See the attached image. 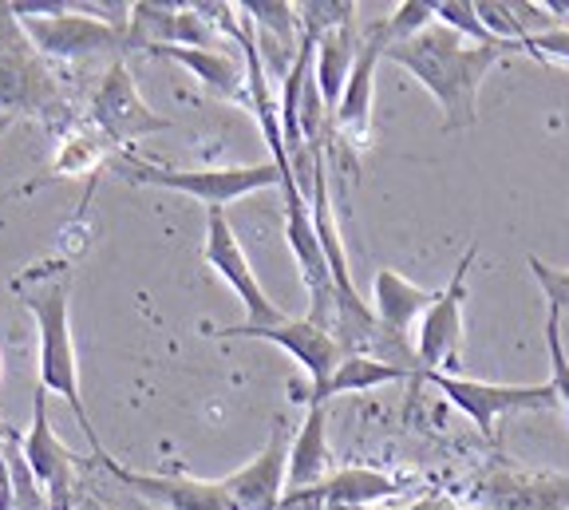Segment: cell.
<instances>
[{
    "mask_svg": "<svg viewBox=\"0 0 569 510\" xmlns=\"http://www.w3.org/2000/svg\"><path fill=\"white\" fill-rule=\"evenodd\" d=\"M88 119L119 147V151L139 143V139H147V134H159V131H170V127H174L170 119L154 116V108H147V99L139 96V83H134L127 60L107 63L103 80H99L96 91H91Z\"/></svg>",
    "mask_w": 569,
    "mask_h": 510,
    "instance_id": "cell-8",
    "label": "cell"
},
{
    "mask_svg": "<svg viewBox=\"0 0 569 510\" xmlns=\"http://www.w3.org/2000/svg\"><path fill=\"white\" fill-rule=\"evenodd\" d=\"M12 123V116H0V134H4V127Z\"/></svg>",
    "mask_w": 569,
    "mask_h": 510,
    "instance_id": "cell-32",
    "label": "cell"
},
{
    "mask_svg": "<svg viewBox=\"0 0 569 510\" xmlns=\"http://www.w3.org/2000/svg\"><path fill=\"white\" fill-rule=\"evenodd\" d=\"M526 56L542 63H569V28L558 24L550 32H542V37H530L526 40Z\"/></svg>",
    "mask_w": 569,
    "mask_h": 510,
    "instance_id": "cell-29",
    "label": "cell"
},
{
    "mask_svg": "<svg viewBox=\"0 0 569 510\" xmlns=\"http://www.w3.org/2000/svg\"><path fill=\"white\" fill-rule=\"evenodd\" d=\"M439 289H423L416 281L400 278L396 269H380L372 281V313L391 337L408 340L411 349H416V340L411 332L419 329V321L427 317V309L436 304Z\"/></svg>",
    "mask_w": 569,
    "mask_h": 510,
    "instance_id": "cell-16",
    "label": "cell"
},
{
    "mask_svg": "<svg viewBox=\"0 0 569 510\" xmlns=\"http://www.w3.org/2000/svg\"><path fill=\"white\" fill-rule=\"evenodd\" d=\"M329 474V403H312L301 431L293 436V448H289V483H284V491H309V487L325 483Z\"/></svg>",
    "mask_w": 569,
    "mask_h": 510,
    "instance_id": "cell-19",
    "label": "cell"
},
{
    "mask_svg": "<svg viewBox=\"0 0 569 510\" xmlns=\"http://www.w3.org/2000/svg\"><path fill=\"white\" fill-rule=\"evenodd\" d=\"M20 304L36 321V332H40V388L48 396H60L71 408L80 431L91 439V451L107 456L103 443H99V431L88 416V403H83L80 392V360H76V340H71V281L68 269L56 273V278L40 281V286H28L20 293Z\"/></svg>",
    "mask_w": 569,
    "mask_h": 510,
    "instance_id": "cell-2",
    "label": "cell"
},
{
    "mask_svg": "<svg viewBox=\"0 0 569 510\" xmlns=\"http://www.w3.org/2000/svg\"><path fill=\"white\" fill-rule=\"evenodd\" d=\"M178 9L182 4H151L139 0L131 4V24H127V52H147L174 44L178 37Z\"/></svg>",
    "mask_w": 569,
    "mask_h": 510,
    "instance_id": "cell-23",
    "label": "cell"
},
{
    "mask_svg": "<svg viewBox=\"0 0 569 510\" xmlns=\"http://www.w3.org/2000/svg\"><path fill=\"white\" fill-rule=\"evenodd\" d=\"M28 32V40L36 44V52L44 56L48 63H80V60H96V56H111V60H123L127 52V32L103 24V20L88 17L71 4L63 17H48V20H20Z\"/></svg>",
    "mask_w": 569,
    "mask_h": 510,
    "instance_id": "cell-9",
    "label": "cell"
},
{
    "mask_svg": "<svg viewBox=\"0 0 569 510\" xmlns=\"http://www.w3.org/2000/svg\"><path fill=\"white\" fill-rule=\"evenodd\" d=\"M151 56L159 60H174L182 63L206 91H213L218 99H233V103H246L249 108V72L233 60L222 48H187V44H167L154 48Z\"/></svg>",
    "mask_w": 569,
    "mask_h": 510,
    "instance_id": "cell-17",
    "label": "cell"
},
{
    "mask_svg": "<svg viewBox=\"0 0 569 510\" xmlns=\"http://www.w3.org/2000/svg\"><path fill=\"white\" fill-rule=\"evenodd\" d=\"M419 380V372L411 368H400V364H388V360H376V357H345L340 368L332 372V380L320 388L317 396L309 400L312 403H329L332 396H352V392H376L383 384H400V380Z\"/></svg>",
    "mask_w": 569,
    "mask_h": 510,
    "instance_id": "cell-22",
    "label": "cell"
},
{
    "mask_svg": "<svg viewBox=\"0 0 569 510\" xmlns=\"http://www.w3.org/2000/svg\"><path fill=\"white\" fill-rule=\"evenodd\" d=\"M289 448H293V431H289V420L277 416L266 448L249 459L246 467H238V471L222 479V491L233 510H277L281 507L284 483H289Z\"/></svg>",
    "mask_w": 569,
    "mask_h": 510,
    "instance_id": "cell-13",
    "label": "cell"
},
{
    "mask_svg": "<svg viewBox=\"0 0 569 510\" xmlns=\"http://www.w3.org/2000/svg\"><path fill=\"white\" fill-rule=\"evenodd\" d=\"M356 56H360V32H356V20L345 28H332L317 40V60H312V80L320 88L325 108L337 116L340 96L348 88V76L356 68Z\"/></svg>",
    "mask_w": 569,
    "mask_h": 510,
    "instance_id": "cell-21",
    "label": "cell"
},
{
    "mask_svg": "<svg viewBox=\"0 0 569 510\" xmlns=\"http://www.w3.org/2000/svg\"><path fill=\"white\" fill-rule=\"evenodd\" d=\"M526 266H530L533 281H538V289H542L546 297V309L550 313H569V269H558V266H546L538 253H530L526 258Z\"/></svg>",
    "mask_w": 569,
    "mask_h": 510,
    "instance_id": "cell-28",
    "label": "cell"
},
{
    "mask_svg": "<svg viewBox=\"0 0 569 510\" xmlns=\"http://www.w3.org/2000/svg\"><path fill=\"white\" fill-rule=\"evenodd\" d=\"M119 174L127 182H139V187H162L178 190V194L194 198L206 210H226L230 202L246 194H258V190L281 187L284 174L277 170L273 159L253 162V167H159V162L134 159L123 154L119 159Z\"/></svg>",
    "mask_w": 569,
    "mask_h": 510,
    "instance_id": "cell-4",
    "label": "cell"
},
{
    "mask_svg": "<svg viewBox=\"0 0 569 510\" xmlns=\"http://www.w3.org/2000/svg\"><path fill=\"white\" fill-rule=\"evenodd\" d=\"M0 377H4V352H0Z\"/></svg>",
    "mask_w": 569,
    "mask_h": 510,
    "instance_id": "cell-33",
    "label": "cell"
},
{
    "mask_svg": "<svg viewBox=\"0 0 569 510\" xmlns=\"http://www.w3.org/2000/svg\"><path fill=\"white\" fill-rule=\"evenodd\" d=\"M383 24H388V44L391 40H411L436 24V4L431 0H403L383 17Z\"/></svg>",
    "mask_w": 569,
    "mask_h": 510,
    "instance_id": "cell-27",
    "label": "cell"
},
{
    "mask_svg": "<svg viewBox=\"0 0 569 510\" xmlns=\"http://www.w3.org/2000/svg\"><path fill=\"white\" fill-rule=\"evenodd\" d=\"M383 510H479V507H462V502L443 499V494H419V499L400 502V507H383Z\"/></svg>",
    "mask_w": 569,
    "mask_h": 510,
    "instance_id": "cell-30",
    "label": "cell"
},
{
    "mask_svg": "<svg viewBox=\"0 0 569 510\" xmlns=\"http://www.w3.org/2000/svg\"><path fill=\"white\" fill-rule=\"evenodd\" d=\"M0 116H36L48 123L63 119L60 83L28 40L12 0H0Z\"/></svg>",
    "mask_w": 569,
    "mask_h": 510,
    "instance_id": "cell-3",
    "label": "cell"
},
{
    "mask_svg": "<svg viewBox=\"0 0 569 510\" xmlns=\"http://www.w3.org/2000/svg\"><path fill=\"white\" fill-rule=\"evenodd\" d=\"M325 502L329 507H365V510H383L388 502H396L400 494L416 491L408 474L376 471V467H340L332 471L325 483Z\"/></svg>",
    "mask_w": 569,
    "mask_h": 510,
    "instance_id": "cell-18",
    "label": "cell"
},
{
    "mask_svg": "<svg viewBox=\"0 0 569 510\" xmlns=\"http://www.w3.org/2000/svg\"><path fill=\"white\" fill-rule=\"evenodd\" d=\"M479 258V246H467V253L455 266L451 281L439 289L436 304L427 309V317L416 329V360L419 372L431 377H462V337H467V278H471V266Z\"/></svg>",
    "mask_w": 569,
    "mask_h": 510,
    "instance_id": "cell-6",
    "label": "cell"
},
{
    "mask_svg": "<svg viewBox=\"0 0 569 510\" xmlns=\"http://www.w3.org/2000/svg\"><path fill=\"white\" fill-rule=\"evenodd\" d=\"M241 12H246V20L253 24L258 40L261 37L273 40V44L281 48L284 60H289V52H293V48H301V40H297V32H301L297 4H289V0H246V4H241ZM289 63H293V60H289Z\"/></svg>",
    "mask_w": 569,
    "mask_h": 510,
    "instance_id": "cell-24",
    "label": "cell"
},
{
    "mask_svg": "<svg viewBox=\"0 0 569 510\" xmlns=\"http://www.w3.org/2000/svg\"><path fill=\"white\" fill-rule=\"evenodd\" d=\"M515 52L526 56V44H515V40L471 44V40L455 37L439 20L419 37L383 44V60L400 63L411 80L436 96L447 131H467L479 123V88L495 72V63Z\"/></svg>",
    "mask_w": 569,
    "mask_h": 510,
    "instance_id": "cell-1",
    "label": "cell"
},
{
    "mask_svg": "<svg viewBox=\"0 0 569 510\" xmlns=\"http://www.w3.org/2000/svg\"><path fill=\"white\" fill-rule=\"evenodd\" d=\"M546 352H550L553 412H558L569 428V357H566V344H561V317L558 313H546Z\"/></svg>",
    "mask_w": 569,
    "mask_h": 510,
    "instance_id": "cell-25",
    "label": "cell"
},
{
    "mask_svg": "<svg viewBox=\"0 0 569 510\" xmlns=\"http://www.w3.org/2000/svg\"><path fill=\"white\" fill-rule=\"evenodd\" d=\"M383 44H388V24L376 20L360 37V56L348 76V88L340 96V108L332 116V139L348 147V154H360L372 139V103H376V68L383 60Z\"/></svg>",
    "mask_w": 569,
    "mask_h": 510,
    "instance_id": "cell-12",
    "label": "cell"
},
{
    "mask_svg": "<svg viewBox=\"0 0 569 510\" xmlns=\"http://www.w3.org/2000/svg\"><path fill=\"white\" fill-rule=\"evenodd\" d=\"M479 510H569V471L490 467L475 483Z\"/></svg>",
    "mask_w": 569,
    "mask_h": 510,
    "instance_id": "cell-14",
    "label": "cell"
},
{
    "mask_svg": "<svg viewBox=\"0 0 569 510\" xmlns=\"http://www.w3.org/2000/svg\"><path fill=\"white\" fill-rule=\"evenodd\" d=\"M202 332L218 340H269V344L284 349L305 372H309V392L301 396L305 403L329 384L332 372L340 368V360L348 357L345 344L337 340V332L309 321V317H284L281 324H210L206 321Z\"/></svg>",
    "mask_w": 569,
    "mask_h": 510,
    "instance_id": "cell-5",
    "label": "cell"
},
{
    "mask_svg": "<svg viewBox=\"0 0 569 510\" xmlns=\"http://www.w3.org/2000/svg\"><path fill=\"white\" fill-rule=\"evenodd\" d=\"M0 510H17V491H12V467L9 451L0 443Z\"/></svg>",
    "mask_w": 569,
    "mask_h": 510,
    "instance_id": "cell-31",
    "label": "cell"
},
{
    "mask_svg": "<svg viewBox=\"0 0 569 510\" xmlns=\"http://www.w3.org/2000/svg\"><path fill=\"white\" fill-rule=\"evenodd\" d=\"M20 448H24V459L32 467L36 483L44 491L48 510H76V471L83 467V459L52 431L44 388L32 392V428L24 431Z\"/></svg>",
    "mask_w": 569,
    "mask_h": 510,
    "instance_id": "cell-11",
    "label": "cell"
},
{
    "mask_svg": "<svg viewBox=\"0 0 569 510\" xmlns=\"http://www.w3.org/2000/svg\"><path fill=\"white\" fill-rule=\"evenodd\" d=\"M436 20L443 28H451L455 37L471 40V44H502V40L487 32L475 0H436Z\"/></svg>",
    "mask_w": 569,
    "mask_h": 510,
    "instance_id": "cell-26",
    "label": "cell"
},
{
    "mask_svg": "<svg viewBox=\"0 0 569 510\" xmlns=\"http://www.w3.org/2000/svg\"><path fill=\"white\" fill-rule=\"evenodd\" d=\"M202 258H206V266H210L213 273L241 297V304H246V321L241 324H281L284 321V309L269 301V293L261 289L258 273H253V266H249V258H246V250H241L238 233H233L226 210H206Z\"/></svg>",
    "mask_w": 569,
    "mask_h": 510,
    "instance_id": "cell-10",
    "label": "cell"
},
{
    "mask_svg": "<svg viewBox=\"0 0 569 510\" xmlns=\"http://www.w3.org/2000/svg\"><path fill=\"white\" fill-rule=\"evenodd\" d=\"M91 463L103 467L107 474H116L127 491L139 499H151L162 510H233L222 491V479H190V474H147L131 471V467L116 463L111 456H91Z\"/></svg>",
    "mask_w": 569,
    "mask_h": 510,
    "instance_id": "cell-15",
    "label": "cell"
},
{
    "mask_svg": "<svg viewBox=\"0 0 569 510\" xmlns=\"http://www.w3.org/2000/svg\"><path fill=\"white\" fill-rule=\"evenodd\" d=\"M427 384H436L447 403H455L462 416H471V423L487 439L498 436V423L518 412H553V392L550 380L546 384H490V380L471 377H423Z\"/></svg>",
    "mask_w": 569,
    "mask_h": 510,
    "instance_id": "cell-7",
    "label": "cell"
},
{
    "mask_svg": "<svg viewBox=\"0 0 569 510\" xmlns=\"http://www.w3.org/2000/svg\"><path fill=\"white\" fill-rule=\"evenodd\" d=\"M116 154H119V147L111 143L91 119H76V123H68L60 131V143H56L48 179H83V174H91V170L107 167Z\"/></svg>",
    "mask_w": 569,
    "mask_h": 510,
    "instance_id": "cell-20",
    "label": "cell"
}]
</instances>
